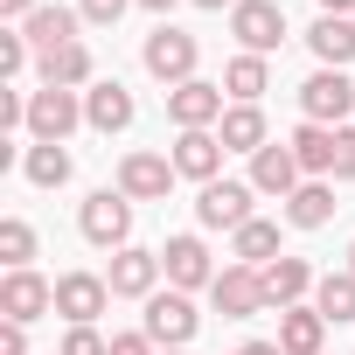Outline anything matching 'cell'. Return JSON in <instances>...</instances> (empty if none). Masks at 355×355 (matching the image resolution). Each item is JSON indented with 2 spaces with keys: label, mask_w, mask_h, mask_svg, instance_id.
<instances>
[{
  "label": "cell",
  "mask_w": 355,
  "mask_h": 355,
  "mask_svg": "<svg viewBox=\"0 0 355 355\" xmlns=\"http://www.w3.org/2000/svg\"><path fill=\"white\" fill-rule=\"evenodd\" d=\"M160 251H139V244H125V251H112V272H105V286H112V300H153L160 293Z\"/></svg>",
  "instance_id": "30bf717a"
},
{
  "label": "cell",
  "mask_w": 355,
  "mask_h": 355,
  "mask_svg": "<svg viewBox=\"0 0 355 355\" xmlns=\"http://www.w3.org/2000/svg\"><path fill=\"white\" fill-rule=\"evenodd\" d=\"M56 355H112V341H105V334H98V327H70V334H63V348H56Z\"/></svg>",
  "instance_id": "d6a6232c"
},
{
  "label": "cell",
  "mask_w": 355,
  "mask_h": 355,
  "mask_svg": "<svg viewBox=\"0 0 355 355\" xmlns=\"http://www.w3.org/2000/svg\"><path fill=\"white\" fill-rule=\"evenodd\" d=\"M139 56H146V70L174 91V84H189V77H196V56H202V49H196V35H182V28H167V21H160V28L146 35Z\"/></svg>",
  "instance_id": "9c48e42d"
},
{
  "label": "cell",
  "mask_w": 355,
  "mask_h": 355,
  "mask_svg": "<svg viewBox=\"0 0 355 355\" xmlns=\"http://www.w3.org/2000/svg\"><path fill=\"white\" fill-rule=\"evenodd\" d=\"M209 300H216V313L223 320H258L272 300H265V272L258 265H223L216 272V286H209Z\"/></svg>",
  "instance_id": "5b68a950"
},
{
  "label": "cell",
  "mask_w": 355,
  "mask_h": 355,
  "mask_svg": "<svg viewBox=\"0 0 355 355\" xmlns=\"http://www.w3.org/2000/svg\"><path fill=\"white\" fill-rule=\"evenodd\" d=\"M300 112H306V125H348V112H355L348 70H313L300 84Z\"/></svg>",
  "instance_id": "8992f818"
},
{
  "label": "cell",
  "mask_w": 355,
  "mask_h": 355,
  "mask_svg": "<svg viewBox=\"0 0 355 355\" xmlns=\"http://www.w3.org/2000/svg\"><path fill=\"white\" fill-rule=\"evenodd\" d=\"M300 182H306V167H300L293 139H272V146H258V153H251V189H258V196L293 202V189H300Z\"/></svg>",
  "instance_id": "8fae6325"
},
{
  "label": "cell",
  "mask_w": 355,
  "mask_h": 355,
  "mask_svg": "<svg viewBox=\"0 0 355 355\" xmlns=\"http://www.w3.org/2000/svg\"><path fill=\"white\" fill-rule=\"evenodd\" d=\"M84 125H91V132H125V125H132V91H125L119 77H98V84L84 91Z\"/></svg>",
  "instance_id": "ac0fdd59"
},
{
  "label": "cell",
  "mask_w": 355,
  "mask_h": 355,
  "mask_svg": "<svg viewBox=\"0 0 355 355\" xmlns=\"http://www.w3.org/2000/svg\"><path fill=\"white\" fill-rule=\"evenodd\" d=\"M112 355H153V334L139 327V334H112Z\"/></svg>",
  "instance_id": "8d00e7d4"
},
{
  "label": "cell",
  "mask_w": 355,
  "mask_h": 355,
  "mask_svg": "<svg viewBox=\"0 0 355 355\" xmlns=\"http://www.w3.org/2000/svg\"><path fill=\"white\" fill-rule=\"evenodd\" d=\"M132 8H146V15H167V8H174V0H132Z\"/></svg>",
  "instance_id": "60d3db41"
},
{
  "label": "cell",
  "mask_w": 355,
  "mask_h": 355,
  "mask_svg": "<svg viewBox=\"0 0 355 355\" xmlns=\"http://www.w3.org/2000/svg\"><path fill=\"white\" fill-rule=\"evenodd\" d=\"M306 49L320 56V70H348L355 63V15H320L306 28Z\"/></svg>",
  "instance_id": "d6986e66"
},
{
  "label": "cell",
  "mask_w": 355,
  "mask_h": 355,
  "mask_svg": "<svg viewBox=\"0 0 355 355\" xmlns=\"http://www.w3.org/2000/svg\"><path fill=\"white\" fill-rule=\"evenodd\" d=\"M251 202H258V189H251V182H209V189L196 196V223H202V230H230V237H237V230L251 223Z\"/></svg>",
  "instance_id": "ba28073f"
},
{
  "label": "cell",
  "mask_w": 355,
  "mask_h": 355,
  "mask_svg": "<svg viewBox=\"0 0 355 355\" xmlns=\"http://www.w3.org/2000/svg\"><path fill=\"white\" fill-rule=\"evenodd\" d=\"M21 70H28V35H21V28H8V35H0V77L15 84Z\"/></svg>",
  "instance_id": "4dcf8cb0"
},
{
  "label": "cell",
  "mask_w": 355,
  "mask_h": 355,
  "mask_svg": "<svg viewBox=\"0 0 355 355\" xmlns=\"http://www.w3.org/2000/svg\"><path fill=\"white\" fill-rule=\"evenodd\" d=\"M160 265H167V286H174V293H209V286H216V258H209L202 237H167Z\"/></svg>",
  "instance_id": "7c38bea8"
},
{
  "label": "cell",
  "mask_w": 355,
  "mask_h": 355,
  "mask_svg": "<svg viewBox=\"0 0 355 355\" xmlns=\"http://www.w3.org/2000/svg\"><path fill=\"white\" fill-rule=\"evenodd\" d=\"M0 15H8V21H15V28H21V21H28V15H35V0H0Z\"/></svg>",
  "instance_id": "74e56055"
},
{
  "label": "cell",
  "mask_w": 355,
  "mask_h": 355,
  "mask_svg": "<svg viewBox=\"0 0 355 355\" xmlns=\"http://www.w3.org/2000/svg\"><path fill=\"white\" fill-rule=\"evenodd\" d=\"M167 355H189V348H167Z\"/></svg>",
  "instance_id": "ee69618b"
},
{
  "label": "cell",
  "mask_w": 355,
  "mask_h": 355,
  "mask_svg": "<svg viewBox=\"0 0 355 355\" xmlns=\"http://www.w3.org/2000/svg\"><path fill=\"white\" fill-rule=\"evenodd\" d=\"M0 355H28V327L21 320H0Z\"/></svg>",
  "instance_id": "d590c367"
},
{
  "label": "cell",
  "mask_w": 355,
  "mask_h": 355,
  "mask_svg": "<svg viewBox=\"0 0 355 355\" xmlns=\"http://www.w3.org/2000/svg\"><path fill=\"white\" fill-rule=\"evenodd\" d=\"M125 8H132V0H77V15H84L91 28H112V21H119Z\"/></svg>",
  "instance_id": "e575fe53"
},
{
  "label": "cell",
  "mask_w": 355,
  "mask_h": 355,
  "mask_svg": "<svg viewBox=\"0 0 355 355\" xmlns=\"http://www.w3.org/2000/svg\"><path fill=\"white\" fill-rule=\"evenodd\" d=\"M139 327L153 334V348H189V341H196V327H202V313H196V300H189V293H174V286H167V293H153V300H146V320H139Z\"/></svg>",
  "instance_id": "7a4b0ae2"
},
{
  "label": "cell",
  "mask_w": 355,
  "mask_h": 355,
  "mask_svg": "<svg viewBox=\"0 0 355 355\" xmlns=\"http://www.w3.org/2000/svg\"><path fill=\"white\" fill-rule=\"evenodd\" d=\"M196 8H209V15H223V8H237V0H196Z\"/></svg>",
  "instance_id": "b9f144b4"
},
{
  "label": "cell",
  "mask_w": 355,
  "mask_h": 355,
  "mask_svg": "<svg viewBox=\"0 0 355 355\" xmlns=\"http://www.w3.org/2000/svg\"><path fill=\"white\" fill-rule=\"evenodd\" d=\"M35 70H42V91H91L98 84V63H91L84 42H63V49L35 56Z\"/></svg>",
  "instance_id": "e0dca14e"
},
{
  "label": "cell",
  "mask_w": 355,
  "mask_h": 355,
  "mask_svg": "<svg viewBox=\"0 0 355 355\" xmlns=\"http://www.w3.org/2000/svg\"><path fill=\"white\" fill-rule=\"evenodd\" d=\"M174 182H182V174H174L167 153H125L119 160V196H132V202H167Z\"/></svg>",
  "instance_id": "5bb4252c"
},
{
  "label": "cell",
  "mask_w": 355,
  "mask_h": 355,
  "mask_svg": "<svg viewBox=\"0 0 355 355\" xmlns=\"http://www.w3.org/2000/svg\"><path fill=\"white\" fill-rule=\"evenodd\" d=\"M320 279H313V265L306 258H272L265 265V300L286 313V306H306V293H313Z\"/></svg>",
  "instance_id": "ffe728a7"
},
{
  "label": "cell",
  "mask_w": 355,
  "mask_h": 355,
  "mask_svg": "<svg viewBox=\"0 0 355 355\" xmlns=\"http://www.w3.org/2000/svg\"><path fill=\"white\" fill-rule=\"evenodd\" d=\"M105 300H112V286H105L98 272H63V279H56V313H63L70 327H98Z\"/></svg>",
  "instance_id": "9a60e30c"
},
{
  "label": "cell",
  "mask_w": 355,
  "mask_h": 355,
  "mask_svg": "<svg viewBox=\"0 0 355 355\" xmlns=\"http://www.w3.org/2000/svg\"><path fill=\"white\" fill-rule=\"evenodd\" d=\"M42 313H56V286L28 265V272H8V279H0V320H42Z\"/></svg>",
  "instance_id": "4fadbf2b"
},
{
  "label": "cell",
  "mask_w": 355,
  "mask_h": 355,
  "mask_svg": "<svg viewBox=\"0 0 355 355\" xmlns=\"http://www.w3.org/2000/svg\"><path fill=\"white\" fill-rule=\"evenodd\" d=\"M77 8H35L28 21H21V35H28V49L35 56H49V49H63V42H77Z\"/></svg>",
  "instance_id": "44dd1931"
},
{
  "label": "cell",
  "mask_w": 355,
  "mask_h": 355,
  "mask_svg": "<svg viewBox=\"0 0 355 355\" xmlns=\"http://www.w3.org/2000/svg\"><path fill=\"white\" fill-rule=\"evenodd\" d=\"M28 98H35V91H21V84L0 91V125H8V132H21V125H28Z\"/></svg>",
  "instance_id": "1f68e13d"
},
{
  "label": "cell",
  "mask_w": 355,
  "mask_h": 355,
  "mask_svg": "<svg viewBox=\"0 0 355 355\" xmlns=\"http://www.w3.org/2000/svg\"><path fill=\"white\" fill-rule=\"evenodd\" d=\"M223 153H230V146H223L216 132H174V153H167V160H174V174H189V182L209 189V182H223Z\"/></svg>",
  "instance_id": "2e32d148"
},
{
  "label": "cell",
  "mask_w": 355,
  "mask_h": 355,
  "mask_svg": "<svg viewBox=\"0 0 355 355\" xmlns=\"http://www.w3.org/2000/svg\"><path fill=\"white\" fill-rule=\"evenodd\" d=\"M223 98H230L223 84H209V77H189V84H174V91H167V119L182 125V132H209V125H223V112H230Z\"/></svg>",
  "instance_id": "3957f363"
},
{
  "label": "cell",
  "mask_w": 355,
  "mask_h": 355,
  "mask_svg": "<svg viewBox=\"0 0 355 355\" xmlns=\"http://www.w3.org/2000/svg\"><path fill=\"white\" fill-rule=\"evenodd\" d=\"M230 35H237L244 56H272L286 42V8L279 0H237L230 8Z\"/></svg>",
  "instance_id": "277c9868"
},
{
  "label": "cell",
  "mask_w": 355,
  "mask_h": 355,
  "mask_svg": "<svg viewBox=\"0 0 355 355\" xmlns=\"http://www.w3.org/2000/svg\"><path fill=\"white\" fill-rule=\"evenodd\" d=\"M320 15H355V0H320Z\"/></svg>",
  "instance_id": "ab89813d"
},
{
  "label": "cell",
  "mask_w": 355,
  "mask_h": 355,
  "mask_svg": "<svg viewBox=\"0 0 355 355\" xmlns=\"http://www.w3.org/2000/svg\"><path fill=\"white\" fill-rule=\"evenodd\" d=\"M348 272H355V244H348Z\"/></svg>",
  "instance_id": "7bdbcfd3"
},
{
  "label": "cell",
  "mask_w": 355,
  "mask_h": 355,
  "mask_svg": "<svg viewBox=\"0 0 355 355\" xmlns=\"http://www.w3.org/2000/svg\"><path fill=\"white\" fill-rule=\"evenodd\" d=\"M327 216H334V182H300L293 202H286V223L293 230H320Z\"/></svg>",
  "instance_id": "d4e9b609"
},
{
  "label": "cell",
  "mask_w": 355,
  "mask_h": 355,
  "mask_svg": "<svg viewBox=\"0 0 355 355\" xmlns=\"http://www.w3.org/2000/svg\"><path fill=\"white\" fill-rule=\"evenodd\" d=\"M77 125H84V91H35L28 98V139L63 146Z\"/></svg>",
  "instance_id": "52a82bcc"
},
{
  "label": "cell",
  "mask_w": 355,
  "mask_h": 355,
  "mask_svg": "<svg viewBox=\"0 0 355 355\" xmlns=\"http://www.w3.org/2000/svg\"><path fill=\"white\" fill-rule=\"evenodd\" d=\"M230 258H237V265H258V272H265L272 258H286V251H279V223L251 216V223H244V230L230 237Z\"/></svg>",
  "instance_id": "484cf974"
},
{
  "label": "cell",
  "mask_w": 355,
  "mask_h": 355,
  "mask_svg": "<svg viewBox=\"0 0 355 355\" xmlns=\"http://www.w3.org/2000/svg\"><path fill=\"white\" fill-rule=\"evenodd\" d=\"M0 258H8V272H28V258H35V230H28L21 216L0 223Z\"/></svg>",
  "instance_id": "f546056e"
},
{
  "label": "cell",
  "mask_w": 355,
  "mask_h": 355,
  "mask_svg": "<svg viewBox=\"0 0 355 355\" xmlns=\"http://www.w3.org/2000/svg\"><path fill=\"white\" fill-rule=\"evenodd\" d=\"M334 182H355V125H334Z\"/></svg>",
  "instance_id": "836d02e7"
},
{
  "label": "cell",
  "mask_w": 355,
  "mask_h": 355,
  "mask_svg": "<svg viewBox=\"0 0 355 355\" xmlns=\"http://www.w3.org/2000/svg\"><path fill=\"white\" fill-rule=\"evenodd\" d=\"M320 341H327V320L313 313V300L279 313V348H286V355H320Z\"/></svg>",
  "instance_id": "7402d4cb"
},
{
  "label": "cell",
  "mask_w": 355,
  "mask_h": 355,
  "mask_svg": "<svg viewBox=\"0 0 355 355\" xmlns=\"http://www.w3.org/2000/svg\"><path fill=\"white\" fill-rule=\"evenodd\" d=\"M237 355H286V348H279V341H244Z\"/></svg>",
  "instance_id": "f35d334b"
},
{
  "label": "cell",
  "mask_w": 355,
  "mask_h": 355,
  "mask_svg": "<svg viewBox=\"0 0 355 355\" xmlns=\"http://www.w3.org/2000/svg\"><path fill=\"white\" fill-rule=\"evenodd\" d=\"M313 313L334 327V320H355V272L341 265V272H320V286H313Z\"/></svg>",
  "instance_id": "4316f807"
},
{
  "label": "cell",
  "mask_w": 355,
  "mask_h": 355,
  "mask_svg": "<svg viewBox=\"0 0 355 355\" xmlns=\"http://www.w3.org/2000/svg\"><path fill=\"white\" fill-rule=\"evenodd\" d=\"M293 153L306 167V182H327V174H334V125H300L293 132Z\"/></svg>",
  "instance_id": "83f0119b"
},
{
  "label": "cell",
  "mask_w": 355,
  "mask_h": 355,
  "mask_svg": "<svg viewBox=\"0 0 355 355\" xmlns=\"http://www.w3.org/2000/svg\"><path fill=\"white\" fill-rule=\"evenodd\" d=\"M216 139H223L230 153H258V146H272V132H265V112H258V105H230V112H223V125H216Z\"/></svg>",
  "instance_id": "603a6c76"
},
{
  "label": "cell",
  "mask_w": 355,
  "mask_h": 355,
  "mask_svg": "<svg viewBox=\"0 0 355 355\" xmlns=\"http://www.w3.org/2000/svg\"><path fill=\"white\" fill-rule=\"evenodd\" d=\"M265 84H272V63L265 56H230V70H223V91H230V105H258L265 98Z\"/></svg>",
  "instance_id": "cb8c5ba5"
},
{
  "label": "cell",
  "mask_w": 355,
  "mask_h": 355,
  "mask_svg": "<svg viewBox=\"0 0 355 355\" xmlns=\"http://www.w3.org/2000/svg\"><path fill=\"white\" fill-rule=\"evenodd\" d=\"M77 230H84V244H98V251H125V244H132V196H119V189L84 196Z\"/></svg>",
  "instance_id": "6da1fadb"
},
{
  "label": "cell",
  "mask_w": 355,
  "mask_h": 355,
  "mask_svg": "<svg viewBox=\"0 0 355 355\" xmlns=\"http://www.w3.org/2000/svg\"><path fill=\"white\" fill-rule=\"evenodd\" d=\"M21 174H28L35 189H63V182H70V153L49 146V139H35V146L21 153Z\"/></svg>",
  "instance_id": "f1b7e54d"
}]
</instances>
